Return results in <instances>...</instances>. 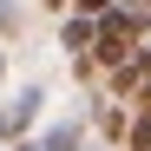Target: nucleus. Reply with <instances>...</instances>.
Returning a JSON list of instances; mask_svg holds the SVG:
<instances>
[{
    "label": "nucleus",
    "instance_id": "nucleus-1",
    "mask_svg": "<svg viewBox=\"0 0 151 151\" xmlns=\"http://www.w3.org/2000/svg\"><path fill=\"white\" fill-rule=\"evenodd\" d=\"M40 99H46L40 86H27V92H13V99H7V112H0V138H20V132H27V125L40 118Z\"/></svg>",
    "mask_w": 151,
    "mask_h": 151
},
{
    "label": "nucleus",
    "instance_id": "nucleus-2",
    "mask_svg": "<svg viewBox=\"0 0 151 151\" xmlns=\"http://www.w3.org/2000/svg\"><path fill=\"white\" fill-rule=\"evenodd\" d=\"M92 40H99V20H79V13H72L66 20V46L79 53V46H92Z\"/></svg>",
    "mask_w": 151,
    "mask_h": 151
},
{
    "label": "nucleus",
    "instance_id": "nucleus-3",
    "mask_svg": "<svg viewBox=\"0 0 151 151\" xmlns=\"http://www.w3.org/2000/svg\"><path fill=\"white\" fill-rule=\"evenodd\" d=\"M79 145V125H53V132L40 138V151H72Z\"/></svg>",
    "mask_w": 151,
    "mask_h": 151
},
{
    "label": "nucleus",
    "instance_id": "nucleus-4",
    "mask_svg": "<svg viewBox=\"0 0 151 151\" xmlns=\"http://www.w3.org/2000/svg\"><path fill=\"white\" fill-rule=\"evenodd\" d=\"M112 13V0H79V20H105Z\"/></svg>",
    "mask_w": 151,
    "mask_h": 151
},
{
    "label": "nucleus",
    "instance_id": "nucleus-7",
    "mask_svg": "<svg viewBox=\"0 0 151 151\" xmlns=\"http://www.w3.org/2000/svg\"><path fill=\"white\" fill-rule=\"evenodd\" d=\"M46 7H59V0H46Z\"/></svg>",
    "mask_w": 151,
    "mask_h": 151
},
{
    "label": "nucleus",
    "instance_id": "nucleus-6",
    "mask_svg": "<svg viewBox=\"0 0 151 151\" xmlns=\"http://www.w3.org/2000/svg\"><path fill=\"white\" fill-rule=\"evenodd\" d=\"M20 151H40V145H20Z\"/></svg>",
    "mask_w": 151,
    "mask_h": 151
},
{
    "label": "nucleus",
    "instance_id": "nucleus-5",
    "mask_svg": "<svg viewBox=\"0 0 151 151\" xmlns=\"http://www.w3.org/2000/svg\"><path fill=\"white\" fill-rule=\"evenodd\" d=\"M132 13H151V0H132Z\"/></svg>",
    "mask_w": 151,
    "mask_h": 151
}]
</instances>
